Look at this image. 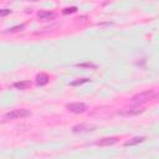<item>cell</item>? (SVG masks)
Returning <instances> with one entry per match:
<instances>
[{"instance_id": "obj_1", "label": "cell", "mask_w": 159, "mask_h": 159, "mask_svg": "<svg viewBox=\"0 0 159 159\" xmlns=\"http://www.w3.org/2000/svg\"><path fill=\"white\" fill-rule=\"evenodd\" d=\"M154 98H157V92L153 89H149V91H144V92H140V93L133 96L132 101L135 104H142V103H145V102L154 99Z\"/></svg>"}, {"instance_id": "obj_2", "label": "cell", "mask_w": 159, "mask_h": 159, "mask_svg": "<svg viewBox=\"0 0 159 159\" xmlns=\"http://www.w3.org/2000/svg\"><path fill=\"white\" fill-rule=\"evenodd\" d=\"M31 116V112L26 108H19V109H12L10 112H7L4 116V119H17V118H24V117H29Z\"/></svg>"}, {"instance_id": "obj_3", "label": "cell", "mask_w": 159, "mask_h": 159, "mask_svg": "<svg viewBox=\"0 0 159 159\" xmlns=\"http://www.w3.org/2000/svg\"><path fill=\"white\" fill-rule=\"evenodd\" d=\"M66 108L73 113H83L84 111H87L88 106L86 103H82V102H75V103H68L66 104Z\"/></svg>"}, {"instance_id": "obj_4", "label": "cell", "mask_w": 159, "mask_h": 159, "mask_svg": "<svg viewBox=\"0 0 159 159\" xmlns=\"http://www.w3.org/2000/svg\"><path fill=\"white\" fill-rule=\"evenodd\" d=\"M119 140L118 137H104L102 139H99L98 142H96V145L99 147H108V145H113Z\"/></svg>"}, {"instance_id": "obj_5", "label": "cell", "mask_w": 159, "mask_h": 159, "mask_svg": "<svg viewBox=\"0 0 159 159\" xmlns=\"http://www.w3.org/2000/svg\"><path fill=\"white\" fill-rule=\"evenodd\" d=\"M57 14L53 11H40L39 12V19L42 21H48V20H53L56 19Z\"/></svg>"}, {"instance_id": "obj_6", "label": "cell", "mask_w": 159, "mask_h": 159, "mask_svg": "<svg viewBox=\"0 0 159 159\" xmlns=\"http://www.w3.org/2000/svg\"><path fill=\"white\" fill-rule=\"evenodd\" d=\"M143 111H144L143 108H139V107H132V108H127V109L120 111V114H123V116H137V114L142 113Z\"/></svg>"}, {"instance_id": "obj_7", "label": "cell", "mask_w": 159, "mask_h": 159, "mask_svg": "<svg viewBox=\"0 0 159 159\" xmlns=\"http://www.w3.org/2000/svg\"><path fill=\"white\" fill-rule=\"evenodd\" d=\"M94 125H89V124H80V125H75L72 128L73 132H89V130H94Z\"/></svg>"}, {"instance_id": "obj_8", "label": "cell", "mask_w": 159, "mask_h": 159, "mask_svg": "<svg viewBox=\"0 0 159 159\" xmlns=\"http://www.w3.org/2000/svg\"><path fill=\"white\" fill-rule=\"evenodd\" d=\"M48 81H50V78H48V76L45 75V73H40V75L36 76V83H37L39 86H45V84L48 83Z\"/></svg>"}, {"instance_id": "obj_9", "label": "cell", "mask_w": 159, "mask_h": 159, "mask_svg": "<svg viewBox=\"0 0 159 159\" xmlns=\"http://www.w3.org/2000/svg\"><path fill=\"white\" fill-rule=\"evenodd\" d=\"M144 140H145V137H134V138L127 140L124 143V145L125 147H132V145H137V144H139V143H142Z\"/></svg>"}, {"instance_id": "obj_10", "label": "cell", "mask_w": 159, "mask_h": 159, "mask_svg": "<svg viewBox=\"0 0 159 159\" xmlns=\"http://www.w3.org/2000/svg\"><path fill=\"white\" fill-rule=\"evenodd\" d=\"M30 84H31L30 81H20V82H15L14 83V87L17 88V89H26Z\"/></svg>"}, {"instance_id": "obj_11", "label": "cell", "mask_w": 159, "mask_h": 159, "mask_svg": "<svg viewBox=\"0 0 159 159\" xmlns=\"http://www.w3.org/2000/svg\"><path fill=\"white\" fill-rule=\"evenodd\" d=\"M89 81H91L89 78H82V80H77V81L71 82V86H80V84H82V83H87V82H89Z\"/></svg>"}, {"instance_id": "obj_12", "label": "cell", "mask_w": 159, "mask_h": 159, "mask_svg": "<svg viewBox=\"0 0 159 159\" xmlns=\"http://www.w3.org/2000/svg\"><path fill=\"white\" fill-rule=\"evenodd\" d=\"M77 11V7L76 6H71V7H66V9H63V14L65 15H67V14H73V12H76Z\"/></svg>"}, {"instance_id": "obj_13", "label": "cell", "mask_w": 159, "mask_h": 159, "mask_svg": "<svg viewBox=\"0 0 159 159\" xmlns=\"http://www.w3.org/2000/svg\"><path fill=\"white\" fill-rule=\"evenodd\" d=\"M24 29V25H16V26H14V27H10L9 30H7V32H16V31H21Z\"/></svg>"}, {"instance_id": "obj_14", "label": "cell", "mask_w": 159, "mask_h": 159, "mask_svg": "<svg viewBox=\"0 0 159 159\" xmlns=\"http://www.w3.org/2000/svg\"><path fill=\"white\" fill-rule=\"evenodd\" d=\"M78 67H88V68H96V65L91 63V62H86V63H77Z\"/></svg>"}, {"instance_id": "obj_15", "label": "cell", "mask_w": 159, "mask_h": 159, "mask_svg": "<svg viewBox=\"0 0 159 159\" xmlns=\"http://www.w3.org/2000/svg\"><path fill=\"white\" fill-rule=\"evenodd\" d=\"M10 12H11L10 9H0V17H1V16H6V15H9Z\"/></svg>"}]
</instances>
